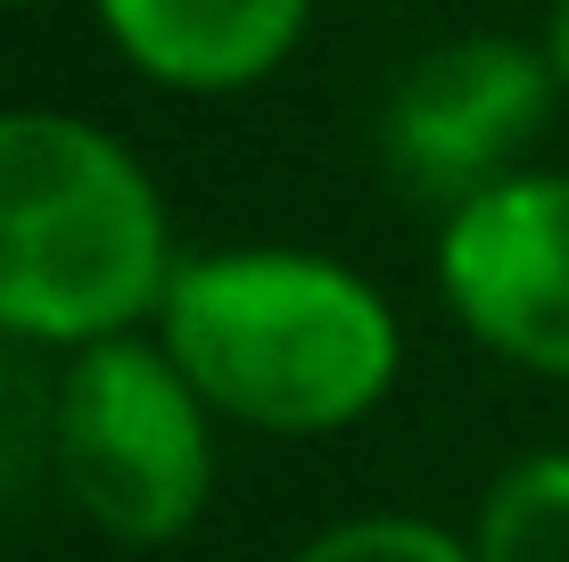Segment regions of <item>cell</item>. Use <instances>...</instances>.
Returning <instances> with one entry per match:
<instances>
[{
    "label": "cell",
    "mask_w": 569,
    "mask_h": 562,
    "mask_svg": "<svg viewBox=\"0 0 569 562\" xmlns=\"http://www.w3.org/2000/svg\"><path fill=\"white\" fill-rule=\"evenodd\" d=\"M214 422L257 438H339L405 373V323L356 265L313 248L182 257L149 323Z\"/></svg>",
    "instance_id": "1"
},
{
    "label": "cell",
    "mask_w": 569,
    "mask_h": 562,
    "mask_svg": "<svg viewBox=\"0 0 569 562\" xmlns=\"http://www.w3.org/2000/svg\"><path fill=\"white\" fill-rule=\"evenodd\" d=\"M173 265L166 190L108 125L0 108V339L74 356L149 332Z\"/></svg>",
    "instance_id": "2"
},
{
    "label": "cell",
    "mask_w": 569,
    "mask_h": 562,
    "mask_svg": "<svg viewBox=\"0 0 569 562\" xmlns=\"http://www.w3.org/2000/svg\"><path fill=\"white\" fill-rule=\"evenodd\" d=\"M42 447L67 505L124 554L190 538L214 496V405L157 332L91 339L58 364Z\"/></svg>",
    "instance_id": "3"
},
{
    "label": "cell",
    "mask_w": 569,
    "mask_h": 562,
    "mask_svg": "<svg viewBox=\"0 0 569 562\" xmlns=\"http://www.w3.org/2000/svg\"><path fill=\"white\" fill-rule=\"evenodd\" d=\"M561 83L545 42L528 50L512 33H455V42L421 50L405 67V83L388 91L380 149L397 190H413L421 207H462L487 183L520 174V149L545 132Z\"/></svg>",
    "instance_id": "4"
},
{
    "label": "cell",
    "mask_w": 569,
    "mask_h": 562,
    "mask_svg": "<svg viewBox=\"0 0 569 562\" xmlns=\"http://www.w3.org/2000/svg\"><path fill=\"white\" fill-rule=\"evenodd\" d=\"M438 289L503 364L569 381V174H503L438 216Z\"/></svg>",
    "instance_id": "5"
},
{
    "label": "cell",
    "mask_w": 569,
    "mask_h": 562,
    "mask_svg": "<svg viewBox=\"0 0 569 562\" xmlns=\"http://www.w3.org/2000/svg\"><path fill=\"white\" fill-rule=\"evenodd\" d=\"M91 9L124 67L190 100H223V91H257L306 42L313 0H91Z\"/></svg>",
    "instance_id": "6"
},
{
    "label": "cell",
    "mask_w": 569,
    "mask_h": 562,
    "mask_svg": "<svg viewBox=\"0 0 569 562\" xmlns=\"http://www.w3.org/2000/svg\"><path fill=\"white\" fill-rule=\"evenodd\" d=\"M479 562H569V447L520 455L470 521Z\"/></svg>",
    "instance_id": "7"
},
{
    "label": "cell",
    "mask_w": 569,
    "mask_h": 562,
    "mask_svg": "<svg viewBox=\"0 0 569 562\" xmlns=\"http://www.w3.org/2000/svg\"><path fill=\"white\" fill-rule=\"evenodd\" d=\"M289 562H479L462 530L421 513H356V521H330L313 530Z\"/></svg>",
    "instance_id": "8"
},
{
    "label": "cell",
    "mask_w": 569,
    "mask_h": 562,
    "mask_svg": "<svg viewBox=\"0 0 569 562\" xmlns=\"http://www.w3.org/2000/svg\"><path fill=\"white\" fill-rule=\"evenodd\" d=\"M545 58H553V83L569 100V0H553V17H545Z\"/></svg>",
    "instance_id": "9"
},
{
    "label": "cell",
    "mask_w": 569,
    "mask_h": 562,
    "mask_svg": "<svg viewBox=\"0 0 569 562\" xmlns=\"http://www.w3.org/2000/svg\"><path fill=\"white\" fill-rule=\"evenodd\" d=\"M9 347V339H0ZM0 472H9V373H0Z\"/></svg>",
    "instance_id": "10"
},
{
    "label": "cell",
    "mask_w": 569,
    "mask_h": 562,
    "mask_svg": "<svg viewBox=\"0 0 569 562\" xmlns=\"http://www.w3.org/2000/svg\"><path fill=\"white\" fill-rule=\"evenodd\" d=\"M0 9H33V0H0Z\"/></svg>",
    "instance_id": "11"
}]
</instances>
